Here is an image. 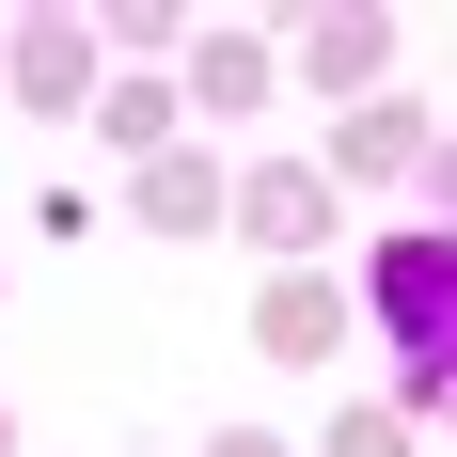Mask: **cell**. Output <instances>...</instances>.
Returning a JSON list of instances; mask_svg holds the SVG:
<instances>
[{"mask_svg":"<svg viewBox=\"0 0 457 457\" xmlns=\"http://www.w3.org/2000/svg\"><path fill=\"white\" fill-rule=\"evenodd\" d=\"M363 300H378V331L411 347V395H426V378H457V221L378 237V253H363Z\"/></svg>","mask_w":457,"mask_h":457,"instance_id":"cell-1","label":"cell"},{"mask_svg":"<svg viewBox=\"0 0 457 457\" xmlns=\"http://www.w3.org/2000/svg\"><path fill=\"white\" fill-rule=\"evenodd\" d=\"M331 205H347V189H331L316 158H269V174H237V189H221V221L253 237V253H284V269H300V253L331 237Z\"/></svg>","mask_w":457,"mask_h":457,"instance_id":"cell-2","label":"cell"},{"mask_svg":"<svg viewBox=\"0 0 457 457\" xmlns=\"http://www.w3.org/2000/svg\"><path fill=\"white\" fill-rule=\"evenodd\" d=\"M0 79H16V111H79L95 95V32L79 16H16L0 32Z\"/></svg>","mask_w":457,"mask_h":457,"instance_id":"cell-3","label":"cell"},{"mask_svg":"<svg viewBox=\"0 0 457 457\" xmlns=\"http://www.w3.org/2000/svg\"><path fill=\"white\" fill-rule=\"evenodd\" d=\"M269 79H284L269 32H205V47H189V79H174V111H221V127H237V111H269Z\"/></svg>","mask_w":457,"mask_h":457,"instance_id":"cell-4","label":"cell"},{"mask_svg":"<svg viewBox=\"0 0 457 457\" xmlns=\"http://www.w3.org/2000/svg\"><path fill=\"white\" fill-rule=\"evenodd\" d=\"M316 174H331V189H347V174H426V111H411V95H363V111L331 127Z\"/></svg>","mask_w":457,"mask_h":457,"instance_id":"cell-5","label":"cell"},{"mask_svg":"<svg viewBox=\"0 0 457 457\" xmlns=\"http://www.w3.org/2000/svg\"><path fill=\"white\" fill-rule=\"evenodd\" d=\"M253 347H269V363H331V347H347V300H331L316 269H284L269 300H253Z\"/></svg>","mask_w":457,"mask_h":457,"instance_id":"cell-6","label":"cell"},{"mask_svg":"<svg viewBox=\"0 0 457 457\" xmlns=\"http://www.w3.org/2000/svg\"><path fill=\"white\" fill-rule=\"evenodd\" d=\"M378 63H395V32H378V16H316V32H300V79L316 95H347V111H363V79Z\"/></svg>","mask_w":457,"mask_h":457,"instance_id":"cell-7","label":"cell"},{"mask_svg":"<svg viewBox=\"0 0 457 457\" xmlns=\"http://www.w3.org/2000/svg\"><path fill=\"white\" fill-rule=\"evenodd\" d=\"M79 111H95V142H127V158H174V79H95Z\"/></svg>","mask_w":457,"mask_h":457,"instance_id":"cell-8","label":"cell"},{"mask_svg":"<svg viewBox=\"0 0 457 457\" xmlns=\"http://www.w3.org/2000/svg\"><path fill=\"white\" fill-rule=\"evenodd\" d=\"M142 221H158V237H205V221H221V158H142Z\"/></svg>","mask_w":457,"mask_h":457,"instance_id":"cell-9","label":"cell"},{"mask_svg":"<svg viewBox=\"0 0 457 457\" xmlns=\"http://www.w3.org/2000/svg\"><path fill=\"white\" fill-rule=\"evenodd\" d=\"M331 457H411V411H331Z\"/></svg>","mask_w":457,"mask_h":457,"instance_id":"cell-10","label":"cell"},{"mask_svg":"<svg viewBox=\"0 0 457 457\" xmlns=\"http://www.w3.org/2000/svg\"><path fill=\"white\" fill-rule=\"evenodd\" d=\"M426 205H457V142H426Z\"/></svg>","mask_w":457,"mask_h":457,"instance_id":"cell-11","label":"cell"},{"mask_svg":"<svg viewBox=\"0 0 457 457\" xmlns=\"http://www.w3.org/2000/svg\"><path fill=\"white\" fill-rule=\"evenodd\" d=\"M205 457H284V442H269V426H221V442H205Z\"/></svg>","mask_w":457,"mask_h":457,"instance_id":"cell-12","label":"cell"},{"mask_svg":"<svg viewBox=\"0 0 457 457\" xmlns=\"http://www.w3.org/2000/svg\"><path fill=\"white\" fill-rule=\"evenodd\" d=\"M0 457H16V411H0Z\"/></svg>","mask_w":457,"mask_h":457,"instance_id":"cell-13","label":"cell"}]
</instances>
